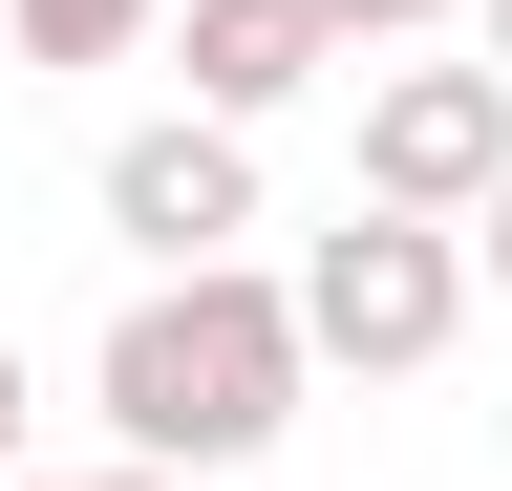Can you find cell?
I'll return each instance as SVG.
<instances>
[{
	"label": "cell",
	"mask_w": 512,
	"mask_h": 491,
	"mask_svg": "<svg viewBox=\"0 0 512 491\" xmlns=\"http://www.w3.org/2000/svg\"><path fill=\"white\" fill-rule=\"evenodd\" d=\"M86 385H107V449H150V470H256V449L299 427V385H320L299 278H256V257L128 278V321L86 342Z\"/></svg>",
	"instance_id": "6da1fadb"
},
{
	"label": "cell",
	"mask_w": 512,
	"mask_h": 491,
	"mask_svg": "<svg viewBox=\"0 0 512 491\" xmlns=\"http://www.w3.org/2000/svg\"><path fill=\"white\" fill-rule=\"evenodd\" d=\"M491 299V257L448 214H342V235H299V342L320 363H363V385H406V363H448V321Z\"/></svg>",
	"instance_id": "7a4b0ae2"
},
{
	"label": "cell",
	"mask_w": 512,
	"mask_h": 491,
	"mask_svg": "<svg viewBox=\"0 0 512 491\" xmlns=\"http://www.w3.org/2000/svg\"><path fill=\"white\" fill-rule=\"evenodd\" d=\"M491 193H512V65H363V214L470 235Z\"/></svg>",
	"instance_id": "3957f363"
},
{
	"label": "cell",
	"mask_w": 512,
	"mask_h": 491,
	"mask_svg": "<svg viewBox=\"0 0 512 491\" xmlns=\"http://www.w3.org/2000/svg\"><path fill=\"white\" fill-rule=\"evenodd\" d=\"M107 235L150 278H214L235 235H256V129H214V107H150V129L107 150Z\"/></svg>",
	"instance_id": "277c9868"
},
{
	"label": "cell",
	"mask_w": 512,
	"mask_h": 491,
	"mask_svg": "<svg viewBox=\"0 0 512 491\" xmlns=\"http://www.w3.org/2000/svg\"><path fill=\"white\" fill-rule=\"evenodd\" d=\"M192 107H214V129H256V107H299L320 65H342V22H320V0H192Z\"/></svg>",
	"instance_id": "5b68a950"
},
{
	"label": "cell",
	"mask_w": 512,
	"mask_h": 491,
	"mask_svg": "<svg viewBox=\"0 0 512 491\" xmlns=\"http://www.w3.org/2000/svg\"><path fill=\"white\" fill-rule=\"evenodd\" d=\"M150 22H171V0H0V43H22V65H128Z\"/></svg>",
	"instance_id": "8992f818"
},
{
	"label": "cell",
	"mask_w": 512,
	"mask_h": 491,
	"mask_svg": "<svg viewBox=\"0 0 512 491\" xmlns=\"http://www.w3.org/2000/svg\"><path fill=\"white\" fill-rule=\"evenodd\" d=\"M342 22V65H384V43H427V22H470V0H320Z\"/></svg>",
	"instance_id": "52a82bcc"
},
{
	"label": "cell",
	"mask_w": 512,
	"mask_h": 491,
	"mask_svg": "<svg viewBox=\"0 0 512 491\" xmlns=\"http://www.w3.org/2000/svg\"><path fill=\"white\" fill-rule=\"evenodd\" d=\"M0 491H22V342H0Z\"/></svg>",
	"instance_id": "ba28073f"
},
{
	"label": "cell",
	"mask_w": 512,
	"mask_h": 491,
	"mask_svg": "<svg viewBox=\"0 0 512 491\" xmlns=\"http://www.w3.org/2000/svg\"><path fill=\"white\" fill-rule=\"evenodd\" d=\"M86 491H214V470H150V449H128V470H86Z\"/></svg>",
	"instance_id": "9c48e42d"
},
{
	"label": "cell",
	"mask_w": 512,
	"mask_h": 491,
	"mask_svg": "<svg viewBox=\"0 0 512 491\" xmlns=\"http://www.w3.org/2000/svg\"><path fill=\"white\" fill-rule=\"evenodd\" d=\"M470 257H491V299H512V193H491V214H470Z\"/></svg>",
	"instance_id": "30bf717a"
},
{
	"label": "cell",
	"mask_w": 512,
	"mask_h": 491,
	"mask_svg": "<svg viewBox=\"0 0 512 491\" xmlns=\"http://www.w3.org/2000/svg\"><path fill=\"white\" fill-rule=\"evenodd\" d=\"M470 22H491V65H512V0H470Z\"/></svg>",
	"instance_id": "8fae6325"
},
{
	"label": "cell",
	"mask_w": 512,
	"mask_h": 491,
	"mask_svg": "<svg viewBox=\"0 0 512 491\" xmlns=\"http://www.w3.org/2000/svg\"><path fill=\"white\" fill-rule=\"evenodd\" d=\"M22 491H64V470H22Z\"/></svg>",
	"instance_id": "7c38bea8"
}]
</instances>
